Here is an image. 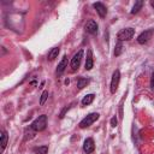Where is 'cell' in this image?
I'll return each instance as SVG.
<instances>
[{
  "label": "cell",
  "instance_id": "cell-1",
  "mask_svg": "<svg viewBox=\"0 0 154 154\" xmlns=\"http://www.w3.org/2000/svg\"><path fill=\"white\" fill-rule=\"evenodd\" d=\"M46 126H47V116H45V114L36 118L30 125V128L35 131H42L46 129Z\"/></svg>",
  "mask_w": 154,
  "mask_h": 154
},
{
  "label": "cell",
  "instance_id": "cell-2",
  "mask_svg": "<svg viewBox=\"0 0 154 154\" xmlns=\"http://www.w3.org/2000/svg\"><path fill=\"white\" fill-rule=\"evenodd\" d=\"M135 34V29L134 28H125V29H122L118 34H117V38L118 41H129Z\"/></svg>",
  "mask_w": 154,
  "mask_h": 154
},
{
  "label": "cell",
  "instance_id": "cell-3",
  "mask_svg": "<svg viewBox=\"0 0 154 154\" xmlns=\"http://www.w3.org/2000/svg\"><path fill=\"white\" fill-rule=\"evenodd\" d=\"M99 116H100L99 113H90V114H88L85 118H83V119L81 120V123H79V128L84 129V128L90 126L95 120L99 119Z\"/></svg>",
  "mask_w": 154,
  "mask_h": 154
},
{
  "label": "cell",
  "instance_id": "cell-4",
  "mask_svg": "<svg viewBox=\"0 0 154 154\" xmlns=\"http://www.w3.org/2000/svg\"><path fill=\"white\" fill-rule=\"evenodd\" d=\"M153 34H154V29H148V30L142 31V32L138 35V37H137V42H138V43H141V45H143V43L148 42V41L152 38Z\"/></svg>",
  "mask_w": 154,
  "mask_h": 154
},
{
  "label": "cell",
  "instance_id": "cell-5",
  "mask_svg": "<svg viewBox=\"0 0 154 154\" xmlns=\"http://www.w3.org/2000/svg\"><path fill=\"white\" fill-rule=\"evenodd\" d=\"M82 58H83V49H79V51L73 55V58H72V60H71V69H72V71H76V70L79 67V64H81Z\"/></svg>",
  "mask_w": 154,
  "mask_h": 154
},
{
  "label": "cell",
  "instance_id": "cell-6",
  "mask_svg": "<svg viewBox=\"0 0 154 154\" xmlns=\"http://www.w3.org/2000/svg\"><path fill=\"white\" fill-rule=\"evenodd\" d=\"M119 81H120V72H119V70H116L112 75V81H111V93L112 94H114L116 90L118 89Z\"/></svg>",
  "mask_w": 154,
  "mask_h": 154
},
{
  "label": "cell",
  "instance_id": "cell-7",
  "mask_svg": "<svg viewBox=\"0 0 154 154\" xmlns=\"http://www.w3.org/2000/svg\"><path fill=\"white\" fill-rule=\"evenodd\" d=\"M84 29H85L87 32H89V34H91V35H95V34L97 32V24H96L95 20L90 19V20H88V22L85 23Z\"/></svg>",
  "mask_w": 154,
  "mask_h": 154
},
{
  "label": "cell",
  "instance_id": "cell-8",
  "mask_svg": "<svg viewBox=\"0 0 154 154\" xmlns=\"http://www.w3.org/2000/svg\"><path fill=\"white\" fill-rule=\"evenodd\" d=\"M95 149V144H94V140L93 138H85L84 143H83V150L87 153V154H90L93 153Z\"/></svg>",
  "mask_w": 154,
  "mask_h": 154
},
{
  "label": "cell",
  "instance_id": "cell-9",
  "mask_svg": "<svg viewBox=\"0 0 154 154\" xmlns=\"http://www.w3.org/2000/svg\"><path fill=\"white\" fill-rule=\"evenodd\" d=\"M93 7L96 10V12L99 13V16H100L101 18H105V17H106V14H107V8H106V6H105L102 2H94V4H93Z\"/></svg>",
  "mask_w": 154,
  "mask_h": 154
},
{
  "label": "cell",
  "instance_id": "cell-10",
  "mask_svg": "<svg viewBox=\"0 0 154 154\" xmlns=\"http://www.w3.org/2000/svg\"><path fill=\"white\" fill-rule=\"evenodd\" d=\"M67 67V57L66 55H64L63 57V59H61V61L58 64V67H57V73L58 75H61L64 71H65V69Z\"/></svg>",
  "mask_w": 154,
  "mask_h": 154
},
{
  "label": "cell",
  "instance_id": "cell-11",
  "mask_svg": "<svg viewBox=\"0 0 154 154\" xmlns=\"http://www.w3.org/2000/svg\"><path fill=\"white\" fill-rule=\"evenodd\" d=\"M93 65H94V63H93V53H91V51L90 49H88V52H87V58H85V70H91L93 69Z\"/></svg>",
  "mask_w": 154,
  "mask_h": 154
},
{
  "label": "cell",
  "instance_id": "cell-12",
  "mask_svg": "<svg viewBox=\"0 0 154 154\" xmlns=\"http://www.w3.org/2000/svg\"><path fill=\"white\" fill-rule=\"evenodd\" d=\"M94 97H95L94 94H88V95H85V96L82 99V105H83V106L90 105V103L94 101Z\"/></svg>",
  "mask_w": 154,
  "mask_h": 154
},
{
  "label": "cell",
  "instance_id": "cell-13",
  "mask_svg": "<svg viewBox=\"0 0 154 154\" xmlns=\"http://www.w3.org/2000/svg\"><path fill=\"white\" fill-rule=\"evenodd\" d=\"M59 47H54V48H52L51 51H49V53H48V60H54L57 57H58V54H59Z\"/></svg>",
  "mask_w": 154,
  "mask_h": 154
},
{
  "label": "cell",
  "instance_id": "cell-14",
  "mask_svg": "<svg viewBox=\"0 0 154 154\" xmlns=\"http://www.w3.org/2000/svg\"><path fill=\"white\" fill-rule=\"evenodd\" d=\"M89 84V79L88 78H83V77H79L77 79V87L78 89H83L84 87H87Z\"/></svg>",
  "mask_w": 154,
  "mask_h": 154
},
{
  "label": "cell",
  "instance_id": "cell-15",
  "mask_svg": "<svg viewBox=\"0 0 154 154\" xmlns=\"http://www.w3.org/2000/svg\"><path fill=\"white\" fill-rule=\"evenodd\" d=\"M7 140H8V135L5 130L1 131V150H4L6 148V144H7Z\"/></svg>",
  "mask_w": 154,
  "mask_h": 154
},
{
  "label": "cell",
  "instance_id": "cell-16",
  "mask_svg": "<svg viewBox=\"0 0 154 154\" xmlns=\"http://www.w3.org/2000/svg\"><path fill=\"white\" fill-rule=\"evenodd\" d=\"M142 6H143V1H142V0L136 1V2H135V5H134V7H132V10H131V14L137 13V12L141 10V7H142Z\"/></svg>",
  "mask_w": 154,
  "mask_h": 154
},
{
  "label": "cell",
  "instance_id": "cell-17",
  "mask_svg": "<svg viewBox=\"0 0 154 154\" xmlns=\"http://www.w3.org/2000/svg\"><path fill=\"white\" fill-rule=\"evenodd\" d=\"M34 152H35L36 154H47V153H48V147H47V146L36 147V148H34Z\"/></svg>",
  "mask_w": 154,
  "mask_h": 154
},
{
  "label": "cell",
  "instance_id": "cell-18",
  "mask_svg": "<svg viewBox=\"0 0 154 154\" xmlns=\"http://www.w3.org/2000/svg\"><path fill=\"white\" fill-rule=\"evenodd\" d=\"M123 45H122V42L120 41H118V43L116 45V51H114V55L116 57H118V55H120V53L123 52Z\"/></svg>",
  "mask_w": 154,
  "mask_h": 154
},
{
  "label": "cell",
  "instance_id": "cell-19",
  "mask_svg": "<svg viewBox=\"0 0 154 154\" xmlns=\"http://www.w3.org/2000/svg\"><path fill=\"white\" fill-rule=\"evenodd\" d=\"M47 97H48V91L47 90H45L42 94H41V99H40V103L41 105H43L45 102H46V100H47Z\"/></svg>",
  "mask_w": 154,
  "mask_h": 154
},
{
  "label": "cell",
  "instance_id": "cell-20",
  "mask_svg": "<svg viewBox=\"0 0 154 154\" xmlns=\"http://www.w3.org/2000/svg\"><path fill=\"white\" fill-rule=\"evenodd\" d=\"M70 107H71V105H70V106H66V107H65V108H64V109H63V111L60 112V114H59V117H60V118H64V116H65V113H66V112H67V111L70 109Z\"/></svg>",
  "mask_w": 154,
  "mask_h": 154
},
{
  "label": "cell",
  "instance_id": "cell-21",
  "mask_svg": "<svg viewBox=\"0 0 154 154\" xmlns=\"http://www.w3.org/2000/svg\"><path fill=\"white\" fill-rule=\"evenodd\" d=\"M117 124H118V120H117V118H116V116H114V117H112V119H111V126H112V128H116Z\"/></svg>",
  "mask_w": 154,
  "mask_h": 154
},
{
  "label": "cell",
  "instance_id": "cell-22",
  "mask_svg": "<svg viewBox=\"0 0 154 154\" xmlns=\"http://www.w3.org/2000/svg\"><path fill=\"white\" fill-rule=\"evenodd\" d=\"M150 87H152V89L154 90V71H153V73H152V78H150Z\"/></svg>",
  "mask_w": 154,
  "mask_h": 154
},
{
  "label": "cell",
  "instance_id": "cell-23",
  "mask_svg": "<svg viewBox=\"0 0 154 154\" xmlns=\"http://www.w3.org/2000/svg\"><path fill=\"white\" fill-rule=\"evenodd\" d=\"M150 5H152V7L154 8V1H150Z\"/></svg>",
  "mask_w": 154,
  "mask_h": 154
}]
</instances>
